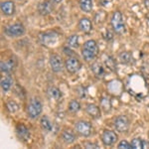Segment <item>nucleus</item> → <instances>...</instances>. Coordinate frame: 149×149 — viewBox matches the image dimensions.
<instances>
[{
	"label": "nucleus",
	"mask_w": 149,
	"mask_h": 149,
	"mask_svg": "<svg viewBox=\"0 0 149 149\" xmlns=\"http://www.w3.org/2000/svg\"><path fill=\"white\" fill-rule=\"evenodd\" d=\"M100 52L98 46L95 40H88L84 43L81 49V56L86 62H92L97 58Z\"/></svg>",
	"instance_id": "nucleus-1"
},
{
	"label": "nucleus",
	"mask_w": 149,
	"mask_h": 149,
	"mask_svg": "<svg viewBox=\"0 0 149 149\" xmlns=\"http://www.w3.org/2000/svg\"><path fill=\"white\" fill-rule=\"evenodd\" d=\"M110 24H111L113 32L116 33V34L121 35L125 32V25H124L122 15L119 11L113 12L111 18H110Z\"/></svg>",
	"instance_id": "nucleus-2"
},
{
	"label": "nucleus",
	"mask_w": 149,
	"mask_h": 149,
	"mask_svg": "<svg viewBox=\"0 0 149 149\" xmlns=\"http://www.w3.org/2000/svg\"><path fill=\"white\" fill-rule=\"evenodd\" d=\"M43 109L42 103L37 98H32L27 107V114L30 118H37Z\"/></svg>",
	"instance_id": "nucleus-3"
},
{
	"label": "nucleus",
	"mask_w": 149,
	"mask_h": 149,
	"mask_svg": "<svg viewBox=\"0 0 149 149\" xmlns=\"http://www.w3.org/2000/svg\"><path fill=\"white\" fill-rule=\"evenodd\" d=\"M4 32L9 37H20L25 34V27L20 23H15L6 27Z\"/></svg>",
	"instance_id": "nucleus-4"
},
{
	"label": "nucleus",
	"mask_w": 149,
	"mask_h": 149,
	"mask_svg": "<svg viewBox=\"0 0 149 149\" xmlns=\"http://www.w3.org/2000/svg\"><path fill=\"white\" fill-rule=\"evenodd\" d=\"M76 130L78 132L80 135L84 136V137H88L92 134V130H93V127L92 124L88 121L85 120H80L76 123Z\"/></svg>",
	"instance_id": "nucleus-5"
},
{
	"label": "nucleus",
	"mask_w": 149,
	"mask_h": 149,
	"mask_svg": "<svg viewBox=\"0 0 149 149\" xmlns=\"http://www.w3.org/2000/svg\"><path fill=\"white\" fill-rule=\"evenodd\" d=\"M114 127L118 132L126 133L129 129V119L125 115H119L114 120Z\"/></svg>",
	"instance_id": "nucleus-6"
},
{
	"label": "nucleus",
	"mask_w": 149,
	"mask_h": 149,
	"mask_svg": "<svg viewBox=\"0 0 149 149\" xmlns=\"http://www.w3.org/2000/svg\"><path fill=\"white\" fill-rule=\"evenodd\" d=\"M58 33H56L55 31H52V32H48V33H44L42 36L40 37L41 43H42L44 46H54L58 41Z\"/></svg>",
	"instance_id": "nucleus-7"
},
{
	"label": "nucleus",
	"mask_w": 149,
	"mask_h": 149,
	"mask_svg": "<svg viewBox=\"0 0 149 149\" xmlns=\"http://www.w3.org/2000/svg\"><path fill=\"white\" fill-rule=\"evenodd\" d=\"M117 134L111 130H104L102 134V141L103 145L111 146L117 141Z\"/></svg>",
	"instance_id": "nucleus-8"
},
{
	"label": "nucleus",
	"mask_w": 149,
	"mask_h": 149,
	"mask_svg": "<svg viewBox=\"0 0 149 149\" xmlns=\"http://www.w3.org/2000/svg\"><path fill=\"white\" fill-rule=\"evenodd\" d=\"M50 66L54 73H60L63 70V60L57 54H53L50 57Z\"/></svg>",
	"instance_id": "nucleus-9"
},
{
	"label": "nucleus",
	"mask_w": 149,
	"mask_h": 149,
	"mask_svg": "<svg viewBox=\"0 0 149 149\" xmlns=\"http://www.w3.org/2000/svg\"><path fill=\"white\" fill-rule=\"evenodd\" d=\"M66 69L69 73L71 74H76L77 72H79L81 68V64L77 58H69L65 63Z\"/></svg>",
	"instance_id": "nucleus-10"
},
{
	"label": "nucleus",
	"mask_w": 149,
	"mask_h": 149,
	"mask_svg": "<svg viewBox=\"0 0 149 149\" xmlns=\"http://www.w3.org/2000/svg\"><path fill=\"white\" fill-rule=\"evenodd\" d=\"M16 133H17L18 137L23 141H27L28 139L30 138V132H29V129L22 123L18 124V125L16 126Z\"/></svg>",
	"instance_id": "nucleus-11"
},
{
	"label": "nucleus",
	"mask_w": 149,
	"mask_h": 149,
	"mask_svg": "<svg viewBox=\"0 0 149 149\" xmlns=\"http://www.w3.org/2000/svg\"><path fill=\"white\" fill-rule=\"evenodd\" d=\"M86 111L90 116H92L93 118H100L102 112H100V107L97 105L93 104V103H88L86 107Z\"/></svg>",
	"instance_id": "nucleus-12"
},
{
	"label": "nucleus",
	"mask_w": 149,
	"mask_h": 149,
	"mask_svg": "<svg viewBox=\"0 0 149 149\" xmlns=\"http://www.w3.org/2000/svg\"><path fill=\"white\" fill-rule=\"evenodd\" d=\"M1 11L4 15L10 16L15 12V5L12 1H5L1 3Z\"/></svg>",
	"instance_id": "nucleus-13"
},
{
	"label": "nucleus",
	"mask_w": 149,
	"mask_h": 149,
	"mask_svg": "<svg viewBox=\"0 0 149 149\" xmlns=\"http://www.w3.org/2000/svg\"><path fill=\"white\" fill-rule=\"evenodd\" d=\"M79 28H80L81 31H83L84 33H90L91 31L93 30V24H92V21L90 20L88 18H81L79 22Z\"/></svg>",
	"instance_id": "nucleus-14"
},
{
	"label": "nucleus",
	"mask_w": 149,
	"mask_h": 149,
	"mask_svg": "<svg viewBox=\"0 0 149 149\" xmlns=\"http://www.w3.org/2000/svg\"><path fill=\"white\" fill-rule=\"evenodd\" d=\"M38 11L41 15H48L53 11V5L50 1H44L39 4L38 6Z\"/></svg>",
	"instance_id": "nucleus-15"
},
{
	"label": "nucleus",
	"mask_w": 149,
	"mask_h": 149,
	"mask_svg": "<svg viewBox=\"0 0 149 149\" xmlns=\"http://www.w3.org/2000/svg\"><path fill=\"white\" fill-rule=\"evenodd\" d=\"M47 95H49L50 98L53 100H60L62 97V92L56 86H49L47 90Z\"/></svg>",
	"instance_id": "nucleus-16"
},
{
	"label": "nucleus",
	"mask_w": 149,
	"mask_h": 149,
	"mask_svg": "<svg viewBox=\"0 0 149 149\" xmlns=\"http://www.w3.org/2000/svg\"><path fill=\"white\" fill-rule=\"evenodd\" d=\"M0 68H1L2 73H11L14 69V62L12 60L2 61L0 63Z\"/></svg>",
	"instance_id": "nucleus-17"
},
{
	"label": "nucleus",
	"mask_w": 149,
	"mask_h": 149,
	"mask_svg": "<svg viewBox=\"0 0 149 149\" xmlns=\"http://www.w3.org/2000/svg\"><path fill=\"white\" fill-rule=\"evenodd\" d=\"M91 69H92V72L93 73V74H95V77H97V78H102L103 74H104V69H103L102 65L100 63H97V62H95V63L92 65Z\"/></svg>",
	"instance_id": "nucleus-18"
},
{
	"label": "nucleus",
	"mask_w": 149,
	"mask_h": 149,
	"mask_svg": "<svg viewBox=\"0 0 149 149\" xmlns=\"http://www.w3.org/2000/svg\"><path fill=\"white\" fill-rule=\"evenodd\" d=\"M13 86V79L11 76H7L1 80V88L4 92H8Z\"/></svg>",
	"instance_id": "nucleus-19"
},
{
	"label": "nucleus",
	"mask_w": 149,
	"mask_h": 149,
	"mask_svg": "<svg viewBox=\"0 0 149 149\" xmlns=\"http://www.w3.org/2000/svg\"><path fill=\"white\" fill-rule=\"evenodd\" d=\"M62 139L65 143L67 144H72L76 140V136L73 132H71L70 130H65L63 133H62Z\"/></svg>",
	"instance_id": "nucleus-20"
},
{
	"label": "nucleus",
	"mask_w": 149,
	"mask_h": 149,
	"mask_svg": "<svg viewBox=\"0 0 149 149\" xmlns=\"http://www.w3.org/2000/svg\"><path fill=\"white\" fill-rule=\"evenodd\" d=\"M102 61L103 63H104L105 67H107L109 69L112 70V71H114L115 67H116V64H115V61L113 60V58L109 56V55H103L102 56Z\"/></svg>",
	"instance_id": "nucleus-21"
},
{
	"label": "nucleus",
	"mask_w": 149,
	"mask_h": 149,
	"mask_svg": "<svg viewBox=\"0 0 149 149\" xmlns=\"http://www.w3.org/2000/svg\"><path fill=\"white\" fill-rule=\"evenodd\" d=\"M79 3H80L81 9L84 12L88 13L93 10V0H80Z\"/></svg>",
	"instance_id": "nucleus-22"
},
{
	"label": "nucleus",
	"mask_w": 149,
	"mask_h": 149,
	"mask_svg": "<svg viewBox=\"0 0 149 149\" xmlns=\"http://www.w3.org/2000/svg\"><path fill=\"white\" fill-rule=\"evenodd\" d=\"M40 124H41V127H42V128L47 132L51 131L53 129V124L51 123V121L49 120V118H48L46 115H44V116L41 118Z\"/></svg>",
	"instance_id": "nucleus-23"
},
{
	"label": "nucleus",
	"mask_w": 149,
	"mask_h": 149,
	"mask_svg": "<svg viewBox=\"0 0 149 149\" xmlns=\"http://www.w3.org/2000/svg\"><path fill=\"white\" fill-rule=\"evenodd\" d=\"M119 60L123 64H131L133 62V57L130 52H122L119 55Z\"/></svg>",
	"instance_id": "nucleus-24"
},
{
	"label": "nucleus",
	"mask_w": 149,
	"mask_h": 149,
	"mask_svg": "<svg viewBox=\"0 0 149 149\" xmlns=\"http://www.w3.org/2000/svg\"><path fill=\"white\" fill-rule=\"evenodd\" d=\"M67 45H68L69 48H72V49H76V48L79 47V36L78 35H72L70 36L67 40Z\"/></svg>",
	"instance_id": "nucleus-25"
},
{
	"label": "nucleus",
	"mask_w": 149,
	"mask_h": 149,
	"mask_svg": "<svg viewBox=\"0 0 149 149\" xmlns=\"http://www.w3.org/2000/svg\"><path fill=\"white\" fill-rule=\"evenodd\" d=\"M100 109L105 112L110 110V109H111V102H110L109 97H102V100H100Z\"/></svg>",
	"instance_id": "nucleus-26"
},
{
	"label": "nucleus",
	"mask_w": 149,
	"mask_h": 149,
	"mask_svg": "<svg viewBox=\"0 0 149 149\" xmlns=\"http://www.w3.org/2000/svg\"><path fill=\"white\" fill-rule=\"evenodd\" d=\"M80 109H81V104L78 100H73L70 102V103H69V110L70 111L73 112V113H76V112H78Z\"/></svg>",
	"instance_id": "nucleus-27"
},
{
	"label": "nucleus",
	"mask_w": 149,
	"mask_h": 149,
	"mask_svg": "<svg viewBox=\"0 0 149 149\" xmlns=\"http://www.w3.org/2000/svg\"><path fill=\"white\" fill-rule=\"evenodd\" d=\"M131 146L133 149H143V140L140 138H133L131 141Z\"/></svg>",
	"instance_id": "nucleus-28"
},
{
	"label": "nucleus",
	"mask_w": 149,
	"mask_h": 149,
	"mask_svg": "<svg viewBox=\"0 0 149 149\" xmlns=\"http://www.w3.org/2000/svg\"><path fill=\"white\" fill-rule=\"evenodd\" d=\"M6 107H7V109H8L9 111L12 112V113H13V112H16L19 109L18 104L15 102H13V100H9V102H7Z\"/></svg>",
	"instance_id": "nucleus-29"
},
{
	"label": "nucleus",
	"mask_w": 149,
	"mask_h": 149,
	"mask_svg": "<svg viewBox=\"0 0 149 149\" xmlns=\"http://www.w3.org/2000/svg\"><path fill=\"white\" fill-rule=\"evenodd\" d=\"M117 148L118 149H130V148H132V146H131V143H128L126 140H121L120 142L118 143V145H117Z\"/></svg>",
	"instance_id": "nucleus-30"
},
{
	"label": "nucleus",
	"mask_w": 149,
	"mask_h": 149,
	"mask_svg": "<svg viewBox=\"0 0 149 149\" xmlns=\"http://www.w3.org/2000/svg\"><path fill=\"white\" fill-rule=\"evenodd\" d=\"M86 148H92V147L98 148V147H97V145H95V144H93V143H86Z\"/></svg>",
	"instance_id": "nucleus-31"
},
{
	"label": "nucleus",
	"mask_w": 149,
	"mask_h": 149,
	"mask_svg": "<svg viewBox=\"0 0 149 149\" xmlns=\"http://www.w3.org/2000/svg\"><path fill=\"white\" fill-rule=\"evenodd\" d=\"M145 148H149V142L148 141L143 140V149H145Z\"/></svg>",
	"instance_id": "nucleus-32"
},
{
	"label": "nucleus",
	"mask_w": 149,
	"mask_h": 149,
	"mask_svg": "<svg viewBox=\"0 0 149 149\" xmlns=\"http://www.w3.org/2000/svg\"><path fill=\"white\" fill-rule=\"evenodd\" d=\"M51 1H53V2H55V3H59V2H61L62 0H51Z\"/></svg>",
	"instance_id": "nucleus-33"
}]
</instances>
